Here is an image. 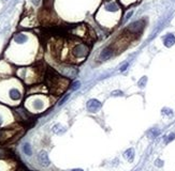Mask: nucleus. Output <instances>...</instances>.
Returning <instances> with one entry per match:
<instances>
[{
  "mask_svg": "<svg viewBox=\"0 0 175 171\" xmlns=\"http://www.w3.org/2000/svg\"><path fill=\"white\" fill-rule=\"evenodd\" d=\"M9 95L13 101H18V100H21V97H22V94H21V92H19V90H17V89H15V88L11 89V90L9 91Z\"/></svg>",
  "mask_w": 175,
  "mask_h": 171,
  "instance_id": "6e6552de",
  "label": "nucleus"
},
{
  "mask_svg": "<svg viewBox=\"0 0 175 171\" xmlns=\"http://www.w3.org/2000/svg\"><path fill=\"white\" fill-rule=\"evenodd\" d=\"M68 98H69V94H66V95H65V97H62L61 100H60V102L58 103V105H59V106H61L62 104H65V103H66V101H67Z\"/></svg>",
  "mask_w": 175,
  "mask_h": 171,
  "instance_id": "a211bd4d",
  "label": "nucleus"
},
{
  "mask_svg": "<svg viewBox=\"0 0 175 171\" xmlns=\"http://www.w3.org/2000/svg\"><path fill=\"white\" fill-rule=\"evenodd\" d=\"M163 44L167 47H172L175 44V37L173 34H171V33L167 34L163 38Z\"/></svg>",
  "mask_w": 175,
  "mask_h": 171,
  "instance_id": "423d86ee",
  "label": "nucleus"
},
{
  "mask_svg": "<svg viewBox=\"0 0 175 171\" xmlns=\"http://www.w3.org/2000/svg\"><path fill=\"white\" fill-rule=\"evenodd\" d=\"M162 114L167 115H173V111H172L170 108H163V109H162Z\"/></svg>",
  "mask_w": 175,
  "mask_h": 171,
  "instance_id": "4468645a",
  "label": "nucleus"
},
{
  "mask_svg": "<svg viewBox=\"0 0 175 171\" xmlns=\"http://www.w3.org/2000/svg\"><path fill=\"white\" fill-rule=\"evenodd\" d=\"M123 4H125V6H130V4H132L133 2H135L137 0H119Z\"/></svg>",
  "mask_w": 175,
  "mask_h": 171,
  "instance_id": "2eb2a0df",
  "label": "nucleus"
},
{
  "mask_svg": "<svg viewBox=\"0 0 175 171\" xmlns=\"http://www.w3.org/2000/svg\"><path fill=\"white\" fill-rule=\"evenodd\" d=\"M146 81H147L146 77H143V78L141 79L140 81H139V86H140V88H143V87L145 86V83H146Z\"/></svg>",
  "mask_w": 175,
  "mask_h": 171,
  "instance_id": "dca6fc26",
  "label": "nucleus"
},
{
  "mask_svg": "<svg viewBox=\"0 0 175 171\" xmlns=\"http://www.w3.org/2000/svg\"><path fill=\"white\" fill-rule=\"evenodd\" d=\"M143 28H144V21L143 20H138L135 23H132L126 29V32L128 33L127 37H134V35L140 34Z\"/></svg>",
  "mask_w": 175,
  "mask_h": 171,
  "instance_id": "f03ea898",
  "label": "nucleus"
},
{
  "mask_svg": "<svg viewBox=\"0 0 175 171\" xmlns=\"http://www.w3.org/2000/svg\"><path fill=\"white\" fill-rule=\"evenodd\" d=\"M149 134L152 135V137H157L158 135L160 134V132L158 131V129H152V131L149 132Z\"/></svg>",
  "mask_w": 175,
  "mask_h": 171,
  "instance_id": "f3484780",
  "label": "nucleus"
},
{
  "mask_svg": "<svg viewBox=\"0 0 175 171\" xmlns=\"http://www.w3.org/2000/svg\"><path fill=\"white\" fill-rule=\"evenodd\" d=\"M81 87V81H79V80H76V81H74L73 83H72V87H71V89L73 91H76L77 89Z\"/></svg>",
  "mask_w": 175,
  "mask_h": 171,
  "instance_id": "ddd939ff",
  "label": "nucleus"
},
{
  "mask_svg": "<svg viewBox=\"0 0 175 171\" xmlns=\"http://www.w3.org/2000/svg\"><path fill=\"white\" fill-rule=\"evenodd\" d=\"M6 133H7L6 131H0V140L3 138V136H4V134H6Z\"/></svg>",
  "mask_w": 175,
  "mask_h": 171,
  "instance_id": "b1692460",
  "label": "nucleus"
},
{
  "mask_svg": "<svg viewBox=\"0 0 175 171\" xmlns=\"http://www.w3.org/2000/svg\"><path fill=\"white\" fill-rule=\"evenodd\" d=\"M167 137H168V138H167L166 142H170V141H171V140H173V139L175 138V134L172 133V134H170L169 136H167Z\"/></svg>",
  "mask_w": 175,
  "mask_h": 171,
  "instance_id": "6ab92c4d",
  "label": "nucleus"
},
{
  "mask_svg": "<svg viewBox=\"0 0 175 171\" xmlns=\"http://www.w3.org/2000/svg\"><path fill=\"white\" fill-rule=\"evenodd\" d=\"M53 132L57 135H61L66 132V127L62 126L61 124H56L54 125V127H53Z\"/></svg>",
  "mask_w": 175,
  "mask_h": 171,
  "instance_id": "9d476101",
  "label": "nucleus"
},
{
  "mask_svg": "<svg viewBox=\"0 0 175 171\" xmlns=\"http://www.w3.org/2000/svg\"><path fill=\"white\" fill-rule=\"evenodd\" d=\"M13 40L17 44H24V43H26L28 41V37L26 34H24V33H17V34L14 35Z\"/></svg>",
  "mask_w": 175,
  "mask_h": 171,
  "instance_id": "0eeeda50",
  "label": "nucleus"
},
{
  "mask_svg": "<svg viewBox=\"0 0 175 171\" xmlns=\"http://www.w3.org/2000/svg\"><path fill=\"white\" fill-rule=\"evenodd\" d=\"M38 160H39L40 165L43 166V167H48V166H50V164H51L50 158H48V155H47V153H46L45 151H41V152L39 153Z\"/></svg>",
  "mask_w": 175,
  "mask_h": 171,
  "instance_id": "39448f33",
  "label": "nucleus"
},
{
  "mask_svg": "<svg viewBox=\"0 0 175 171\" xmlns=\"http://www.w3.org/2000/svg\"><path fill=\"white\" fill-rule=\"evenodd\" d=\"M23 151H24V153L26 154V155H29L30 156L31 154H32V151H31V146H30V144L29 143H25L23 146Z\"/></svg>",
  "mask_w": 175,
  "mask_h": 171,
  "instance_id": "9b49d317",
  "label": "nucleus"
},
{
  "mask_svg": "<svg viewBox=\"0 0 175 171\" xmlns=\"http://www.w3.org/2000/svg\"><path fill=\"white\" fill-rule=\"evenodd\" d=\"M90 47L87 43L84 42H77L74 43L70 48V52H71V57L74 60H84L85 58L88 56Z\"/></svg>",
  "mask_w": 175,
  "mask_h": 171,
  "instance_id": "f257e3e1",
  "label": "nucleus"
},
{
  "mask_svg": "<svg viewBox=\"0 0 175 171\" xmlns=\"http://www.w3.org/2000/svg\"><path fill=\"white\" fill-rule=\"evenodd\" d=\"M112 95L113 96H116V95L121 96L123 95V92H121V91H114V92H112Z\"/></svg>",
  "mask_w": 175,
  "mask_h": 171,
  "instance_id": "aec40b11",
  "label": "nucleus"
},
{
  "mask_svg": "<svg viewBox=\"0 0 175 171\" xmlns=\"http://www.w3.org/2000/svg\"><path fill=\"white\" fill-rule=\"evenodd\" d=\"M124 156H125V158L127 160L132 162L133 158H134V150H133V149H128V150L124 153Z\"/></svg>",
  "mask_w": 175,
  "mask_h": 171,
  "instance_id": "1a4fd4ad",
  "label": "nucleus"
},
{
  "mask_svg": "<svg viewBox=\"0 0 175 171\" xmlns=\"http://www.w3.org/2000/svg\"><path fill=\"white\" fill-rule=\"evenodd\" d=\"M1 123H2V120H1V117H0V125H1Z\"/></svg>",
  "mask_w": 175,
  "mask_h": 171,
  "instance_id": "a878e982",
  "label": "nucleus"
},
{
  "mask_svg": "<svg viewBox=\"0 0 175 171\" xmlns=\"http://www.w3.org/2000/svg\"><path fill=\"white\" fill-rule=\"evenodd\" d=\"M128 65H129V63H125V64H124V65L120 67V72H125L126 70H127Z\"/></svg>",
  "mask_w": 175,
  "mask_h": 171,
  "instance_id": "412c9836",
  "label": "nucleus"
},
{
  "mask_svg": "<svg viewBox=\"0 0 175 171\" xmlns=\"http://www.w3.org/2000/svg\"><path fill=\"white\" fill-rule=\"evenodd\" d=\"M33 108L35 109H37V110H41L43 108V103H42V101H40V100H36L35 102H33Z\"/></svg>",
  "mask_w": 175,
  "mask_h": 171,
  "instance_id": "f8f14e48",
  "label": "nucleus"
},
{
  "mask_svg": "<svg viewBox=\"0 0 175 171\" xmlns=\"http://www.w3.org/2000/svg\"><path fill=\"white\" fill-rule=\"evenodd\" d=\"M115 50L113 49V46H106L105 48L102 49V52L99 55V60L100 61H105V60H109L110 58H112V56L114 55Z\"/></svg>",
  "mask_w": 175,
  "mask_h": 171,
  "instance_id": "7ed1b4c3",
  "label": "nucleus"
},
{
  "mask_svg": "<svg viewBox=\"0 0 175 171\" xmlns=\"http://www.w3.org/2000/svg\"><path fill=\"white\" fill-rule=\"evenodd\" d=\"M71 171H83L82 169H73V170H71Z\"/></svg>",
  "mask_w": 175,
  "mask_h": 171,
  "instance_id": "393cba45",
  "label": "nucleus"
},
{
  "mask_svg": "<svg viewBox=\"0 0 175 171\" xmlns=\"http://www.w3.org/2000/svg\"><path fill=\"white\" fill-rule=\"evenodd\" d=\"M101 106L102 104L100 103V101L96 100V98H91L87 102V109L90 112H97L101 108Z\"/></svg>",
  "mask_w": 175,
  "mask_h": 171,
  "instance_id": "20e7f679",
  "label": "nucleus"
},
{
  "mask_svg": "<svg viewBox=\"0 0 175 171\" xmlns=\"http://www.w3.org/2000/svg\"><path fill=\"white\" fill-rule=\"evenodd\" d=\"M132 13H133V12H132V11H130L129 13H128L127 15H126V17H125V20H128V19L130 18V16L132 15Z\"/></svg>",
  "mask_w": 175,
  "mask_h": 171,
  "instance_id": "5701e85b",
  "label": "nucleus"
},
{
  "mask_svg": "<svg viewBox=\"0 0 175 171\" xmlns=\"http://www.w3.org/2000/svg\"><path fill=\"white\" fill-rule=\"evenodd\" d=\"M156 166H158V167H162V166H163V162L160 160H156Z\"/></svg>",
  "mask_w": 175,
  "mask_h": 171,
  "instance_id": "4be33fe9",
  "label": "nucleus"
}]
</instances>
